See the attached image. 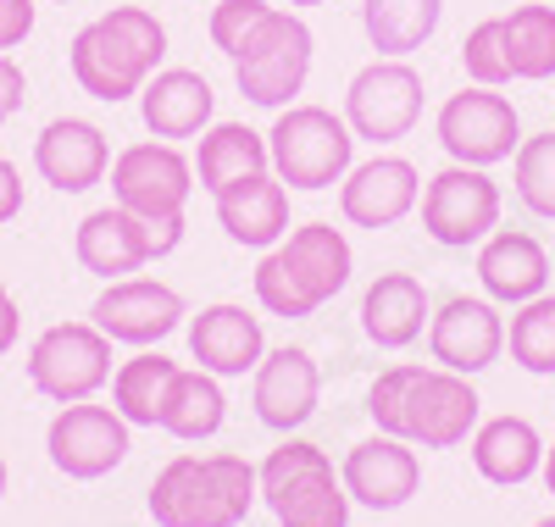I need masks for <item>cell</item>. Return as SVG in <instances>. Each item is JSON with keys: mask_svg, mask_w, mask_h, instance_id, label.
Masks as SVG:
<instances>
[{"mask_svg": "<svg viewBox=\"0 0 555 527\" xmlns=\"http://www.w3.org/2000/svg\"><path fill=\"white\" fill-rule=\"evenodd\" d=\"M167 62V28L151 7H112L95 23H83L67 44V67L73 83L89 94V101H139Z\"/></svg>", "mask_w": 555, "mask_h": 527, "instance_id": "obj_1", "label": "cell"}, {"mask_svg": "<svg viewBox=\"0 0 555 527\" xmlns=\"http://www.w3.org/2000/svg\"><path fill=\"white\" fill-rule=\"evenodd\" d=\"M356 272V250L345 228L334 222H300L278 239L272 250H261L256 261V306L267 317H284V322H300V317H317L328 306Z\"/></svg>", "mask_w": 555, "mask_h": 527, "instance_id": "obj_2", "label": "cell"}, {"mask_svg": "<svg viewBox=\"0 0 555 527\" xmlns=\"http://www.w3.org/2000/svg\"><path fill=\"white\" fill-rule=\"evenodd\" d=\"M261 500L256 466L234 450L195 455L183 450L151 477V522L156 527H240Z\"/></svg>", "mask_w": 555, "mask_h": 527, "instance_id": "obj_3", "label": "cell"}, {"mask_svg": "<svg viewBox=\"0 0 555 527\" xmlns=\"http://www.w3.org/2000/svg\"><path fill=\"white\" fill-rule=\"evenodd\" d=\"M256 484L278 527H350V494L345 477L334 472L328 450L284 434V445L267 450L256 466Z\"/></svg>", "mask_w": 555, "mask_h": 527, "instance_id": "obj_4", "label": "cell"}, {"mask_svg": "<svg viewBox=\"0 0 555 527\" xmlns=\"http://www.w3.org/2000/svg\"><path fill=\"white\" fill-rule=\"evenodd\" d=\"M267 156H272V172L284 178V189L322 195V189L345 183V172L356 167V133L339 112L295 101L272 117Z\"/></svg>", "mask_w": 555, "mask_h": 527, "instance_id": "obj_5", "label": "cell"}, {"mask_svg": "<svg viewBox=\"0 0 555 527\" xmlns=\"http://www.w3.org/2000/svg\"><path fill=\"white\" fill-rule=\"evenodd\" d=\"M311 56H317V34L300 12H267L250 39L234 51V83L250 106L261 112H284L295 106V94L311 78Z\"/></svg>", "mask_w": 555, "mask_h": 527, "instance_id": "obj_6", "label": "cell"}, {"mask_svg": "<svg viewBox=\"0 0 555 527\" xmlns=\"http://www.w3.org/2000/svg\"><path fill=\"white\" fill-rule=\"evenodd\" d=\"M112 339L95 322H56L28 345V383L51 406L95 400L112 383Z\"/></svg>", "mask_w": 555, "mask_h": 527, "instance_id": "obj_7", "label": "cell"}, {"mask_svg": "<svg viewBox=\"0 0 555 527\" xmlns=\"http://www.w3.org/2000/svg\"><path fill=\"white\" fill-rule=\"evenodd\" d=\"M483 416V400L473 389V377H461L450 367H411L405 383V406L395 422V439L416 445V450H455L473 439V427Z\"/></svg>", "mask_w": 555, "mask_h": 527, "instance_id": "obj_8", "label": "cell"}, {"mask_svg": "<svg viewBox=\"0 0 555 527\" xmlns=\"http://www.w3.org/2000/svg\"><path fill=\"white\" fill-rule=\"evenodd\" d=\"M178 245H183V222H145V217L122 211L117 201L101 206V211H89V217L78 222V233H73L78 267L95 272V278H106V283L145 272L151 261L172 256Z\"/></svg>", "mask_w": 555, "mask_h": 527, "instance_id": "obj_9", "label": "cell"}, {"mask_svg": "<svg viewBox=\"0 0 555 527\" xmlns=\"http://www.w3.org/2000/svg\"><path fill=\"white\" fill-rule=\"evenodd\" d=\"M195 195V162L167 139H139L112 156V201L145 222H183Z\"/></svg>", "mask_w": 555, "mask_h": 527, "instance_id": "obj_10", "label": "cell"}, {"mask_svg": "<svg viewBox=\"0 0 555 527\" xmlns=\"http://www.w3.org/2000/svg\"><path fill=\"white\" fill-rule=\"evenodd\" d=\"M423 233L444 250H467L500 228V183L489 178V167H461L450 162L444 172H434L423 183Z\"/></svg>", "mask_w": 555, "mask_h": 527, "instance_id": "obj_11", "label": "cell"}, {"mask_svg": "<svg viewBox=\"0 0 555 527\" xmlns=\"http://www.w3.org/2000/svg\"><path fill=\"white\" fill-rule=\"evenodd\" d=\"M423 117V73L405 56H378L345 83V123L366 145H395Z\"/></svg>", "mask_w": 555, "mask_h": 527, "instance_id": "obj_12", "label": "cell"}, {"mask_svg": "<svg viewBox=\"0 0 555 527\" xmlns=\"http://www.w3.org/2000/svg\"><path fill=\"white\" fill-rule=\"evenodd\" d=\"M434 133H439V145H444L450 162H461V167H500V162H512L517 145H522V117H517V106L505 101V94L473 83V89L450 94V101L439 106Z\"/></svg>", "mask_w": 555, "mask_h": 527, "instance_id": "obj_13", "label": "cell"}, {"mask_svg": "<svg viewBox=\"0 0 555 527\" xmlns=\"http://www.w3.org/2000/svg\"><path fill=\"white\" fill-rule=\"evenodd\" d=\"M128 450H133V427L112 406H95V400L62 406L51 427H44V455L73 484H95V477L117 472Z\"/></svg>", "mask_w": 555, "mask_h": 527, "instance_id": "obj_14", "label": "cell"}, {"mask_svg": "<svg viewBox=\"0 0 555 527\" xmlns=\"http://www.w3.org/2000/svg\"><path fill=\"white\" fill-rule=\"evenodd\" d=\"M183 317H190V306H183V295L172 290V283L139 278V272L106 283V290L95 295V306H89V322H95L112 345H133V350L162 345L167 333L183 327Z\"/></svg>", "mask_w": 555, "mask_h": 527, "instance_id": "obj_15", "label": "cell"}, {"mask_svg": "<svg viewBox=\"0 0 555 527\" xmlns=\"http://www.w3.org/2000/svg\"><path fill=\"white\" fill-rule=\"evenodd\" d=\"M428 350L439 367L478 377L500 361L505 350V317L489 295H450L434 317H428Z\"/></svg>", "mask_w": 555, "mask_h": 527, "instance_id": "obj_16", "label": "cell"}, {"mask_svg": "<svg viewBox=\"0 0 555 527\" xmlns=\"http://www.w3.org/2000/svg\"><path fill=\"white\" fill-rule=\"evenodd\" d=\"M317 400H322V367L311 350L278 345L261 356L256 383H250V406H256L261 427H272V434H300L317 416Z\"/></svg>", "mask_w": 555, "mask_h": 527, "instance_id": "obj_17", "label": "cell"}, {"mask_svg": "<svg viewBox=\"0 0 555 527\" xmlns=\"http://www.w3.org/2000/svg\"><path fill=\"white\" fill-rule=\"evenodd\" d=\"M339 477H345L350 505H366V511H400V505L416 500V489H423V461H416V445L389 439V434H373V439L350 445Z\"/></svg>", "mask_w": 555, "mask_h": 527, "instance_id": "obj_18", "label": "cell"}, {"mask_svg": "<svg viewBox=\"0 0 555 527\" xmlns=\"http://www.w3.org/2000/svg\"><path fill=\"white\" fill-rule=\"evenodd\" d=\"M34 172L56 189V195H83L112 172V139L89 117H56L34 139Z\"/></svg>", "mask_w": 555, "mask_h": 527, "instance_id": "obj_19", "label": "cell"}, {"mask_svg": "<svg viewBox=\"0 0 555 527\" xmlns=\"http://www.w3.org/2000/svg\"><path fill=\"white\" fill-rule=\"evenodd\" d=\"M423 201V172H416L405 156H373L356 162L339 183V211L350 228H395L416 211Z\"/></svg>", "mask_w": 555, "mask_h": 527, "instance_id": "obj_20", "label": "cell"}, {"mask_svg": "<svg viewBox=\"0 0 555 527\" xmlns=\"http://www.w3.org/2000/svg\"><path fill=\"white\" fill-rule=\"evenodd\" d=\"M190 327V356L201 361V372L211 377H245L261 367L267 356V333H261V317L234 306V300H217V306H201V317L183 322Z\"/></svg>", "mask_w": 555, "mask_h": 527, "instance_id": "obj_21", "label": "cell"}, {"mask_svg": "<svg viewBox=\"0 0 555 527\" xmlns=\"http://www.w3.org/2000/svg\"><path fill=\"white\" fill-rule=\"evenodd\" d=\"M478 283L494 306H528L544 295L550 283V256L533 233L522 228H494L483 245H478Z\"/></svg>", "mask_w": 555, "mask_h": 527, "instance_id": "obj_22", "label": "cell"}, {"mask_svg": "<svg viewBox=\"0 0 555 527\" xmlns=\"http://www.w3.org/2000/svg\"><path fill=\"white\" fill-rule=\"evenodd\" d=\"M217 201V222L234 245H250V250H272L278 239L289 233V189L272 167L267 172H250L240 183H228Z\"/></svg>", "mask_w": 555, "mask_h": 527, "instance_id": "obj_23", "label": "cell"}, {"mask_svg": "<svg viewBox=\"0 0 555 527\" xmlns=\"http://www.w3.org/2000/svg\"><path fill=\"white\" fill-rule=\"evenodd\" d=\"M217 94L195 67H162L145 89H139V117H145L151 139H201L211 128Z\"/></svg>", "mask_w": 555, "mask_h": 527, "instance_id": "obj_24", "label": "cell"}, {"mask_svg": "<svg viewBox=\"0 0 555 527\" xmlns=\"http://www.w3.org/2000/svg\"><path fill=\"white\" fill-rule=\"evenodd\" d=\"M434 317V300L416 272H378L361 295V333L378 350H405L423 339V327Z\"/></svg>", "mask_w": 555, "mask_h": 527, "instance_id": "obj_25", "label": "cell"}, {"mask_svg": "<svg viewBox=\"0 0 555 527\" xmlns=\"http://www.w3.org/2000/svg\"><path fill=\"white\" fill-rule=\"evenodd\" d=\"M473 466L483 484L494 489H522L528 477H539L544 466V439L528 416H489L473 427Z\"/></svg>", "mask_w": 555, "mask_h": 527, "instance_id": "obj_26", "label": "cell"}, {"mask_svg": "<svg viewBox=\"0 0 555 527\" xmlns=\"http://www.w3.org/2000/svg\"><path fill=\"white\" fill-rule=\"evenodd\" d=\"M272 156H267V133L245 128V123H211L195 145V183L206 195H222L228 183H240L250 172H267Z\"/></svg>", "mask_w": 555, "mask_h": 527, "instance_id": "obj_27", "label": "cell"}, {"mask_svg": "<svg viewBox=\"0 0 555 527\" xmlns=\"http://www.w3.org/2000/svg\"><path fill=\"white\" fill-rule=\"evenodd\" d=\"M228 422V395H222V377L201 372V367H178L167 406H162V434L183 439V445H201L217 439Z\"/></svg>", "mask_w": 555, "mask_h": 527, "instance_id": "obj_28", "label": "cell"}, {"mask_svg": "<svg viewBox=\"0 0 555 527\" xmlns=\"http://www.w3.org/2000/svg\"><path fill=\"white\" fill-rule=\"evenodd\" d=\"M172 377H178V361L162 356V350H139V356L117 361V372H112V411L128 427H162V406H167Z\"/></svg>", "mask_w": 555, "mask_h": 527, "instance_id": "obj_29", "label": "cell"}, {"mask_svg": "<svg viewBox=\"0 0 555 527\" xmlns=\"http://www.w3.org/2000/svg\"><path fill=\"white\" fill-rule=\"evenodd\" d=\"M444 0H361V28L378 56H411L439 34Z\"/></svg>", "mask_w": 555, "mask_h": 527, "instance_id": "obj_30", "label": "cell"}, {"mask_svg": "<svg viewBox=\"0 0 555 527\" xmlns=\"http://www.w3.org/2000/svg\"><path fill=\"white\" fill-rule=\"evenodd\" d=\"M500 34H505V62H512V78H522V83L555 78V7H550V0L512 7L500 17Z\"/></svg>", "mask_w": 555, "mask_h": 527, "instance_id": "obj_31", "label": "cell"}, {"mask_svg": "<svg viewBox=\"0 0 555 527\" xmlns=\"http://www.w3.org/2000/svg\"><path fill=\"white\" fill-rule=\"evenodd\" d=\"M505 350L533 377H555V295H539L512 311L505 322Z\"/></svg>", "mask_w": 555, "mask_h": 527, "instance_id": "obj_32", "label": "cell"}, {"mask_svg": "<svg viewBox=\"0 0 555 527\" xmlns=\"http://www.w3.org/2000/svg\"><path fill=\"white\" fill-rule=\"evenodd\" d=\"M512 183H517V201L533 217L555 222V128H544V133H533V139H522V145H517Z\"/></svg>", "mask_w": 555, "mask_h": 527, "instance_id": "obj_33", "label": "cell"}, {"mask_svg": "<svg viewBox=\"0 0 555 527\" xmlns=\"http://www.w3.org/2000/svg\"><path fill=\"white\" fill-rule=\"evenodd\" d=\"M461 67H467L473 83L483 89H505L517 83L512 78V62H505V34H500V17H483L467 28V39H461Z\"/></svg>", "mask_w": 555, "mask_h": 527, "instance_id": "obj_34", "label": "cell"}, {"mask_svg": "<svg viewBox=\"0 0 555 527\" xmlns=\"http://www.w3.org/2000/svg\"><path fill=\"white\" fill-rule=\"evenodd\" d=\"M267 12H272L267 0H217V7H211V23H206V34H211L217 51H222L228 62H234V51L250 39V28H256Z\"/></svg>", "mask_w": 555, "mask_h": 527, "instance_id": "obj_35", "label": "cell"}, {"mask_svg": "<svg viewBox=\"0 0 555 527\" xmlns=\"http://www.w3.org/2000/svg\"><path fill=\"white\" fill-rule=\"evenodd\" d=\"M34 17H39L34 0H0V56H12L17 44L34 34Z\"/></svg>", "mask_w": 555, "mask_h": 527, "instance_id": "obj_36", "label": "cell"}, {"mask_svg": "<svg viewBox=\"0 0 555 527\" xmlns=\"http://www.w3.org/2000/svg\"><path fill=\"white\" fill-rule=\"evenodd\" d=\"M23 101H28V78H23V67H17L12 56H0V123H12V117L23 112Z\"/></svg>", "mask_w": 555, "mask_h": 527, "instance_id": "obj_37", "label": "cell"}, {"mask_svg": "<svg viewBox=\"0 0 555 527\" xmlns=\"http://www.w3.org/2000/svg\"><path fill=\"white\" fill-rule=\"evenodd\" d=\"M23 217V172L12 156H0V228Z\"/></svg>", "mask_w": 555, "mask_h": 527, "instance_id": "obj_38", "label": "cell"}, {"mask_svg": "<svg viewBox=\"0 0 555 527\" xmlns=\"http://www.w3.org/2000/svg\"><path fill=\"white\" fill-rule=\"evenodd\" d=\"M17 333H23V311H17V300L7 290V278H0V356L17 345Z\"/></svg>", "mask_w": 555, "mask_h": 527, "instance_id": "obj_39", "label": "cell"}, {"mask_svg": "<svg viewBox=\"0 0 555 527\" xmlns=\"http://www.w3.org/2000/svg\"><path fill=\"white\" fill-rule=\"evenodd\" d=\"M539 477H544V489L555 494V445H544V466H539Z\"/></svg>", "mask_w": 555, "mask_h": 527, "instance_id": "obj_40", "label": "cell"}, {"mask_svg": "<svg viewBox=\"0 0 555 527\" xmlns=\"http://www.w3.org/2000/svg\"><path fill=\"white\" fill-rule=\"evenodd\" d=\"M0 494H7V455H0Z\"/></svg>", "mask_w": 555, "mask_h": 527, "instance_id": "obj_41", "label": "cell"}, {"mask_svg": "<svg viewBox=\"0 0 555 527\" xmlns=\"http://www.w3.org/2000/svg\"><path fill=\"white\" fill-rule=\"evenodd\" d=\"M289 7H322V0H289Z\"/></svg>", "mask_w": 555, "mask_h": 527, "instance_id": "obj_42", "label": "cell"}, {"mask_svg": "<svg viewBox=\"0 0 555 527\" xmlns=\"http://www.w3.org/2000/svg\"><path fill=\"white\" fill-rule=\"evenodd\" d=\"M533 527H555V516H539V522H533Z\"/></svg>", "mask_w": 555, "mask_h": 527, "instance_id": "obj_43", "label": "cell"}, {"mask_svg": "<svg viewBox=\"0 0 555 527\" xmlns=\"http://www.w3.org/2000/svg\"><path fill=\"white\" fill-rule=\"evenodd\" d=\"M44 7H73V0H44Z\"/></svg>", "mask_w": 555, "mask_h": 527, "instance_id": "obj_44", "label": "cell"}, {"mask_svg": "<svg viewBox=\"0 0 555 527\" xmlns=\"http://www.w3.org/2000/svg\"><path fill=\"white\" fill-rule=\"evenodd\" d=\"M550 7H555V0H550Z\"/></svg>", "mask_w": 555, "mask_h": 527, "instance_id": "obj_45", "label": "cell"}]
</instances>
